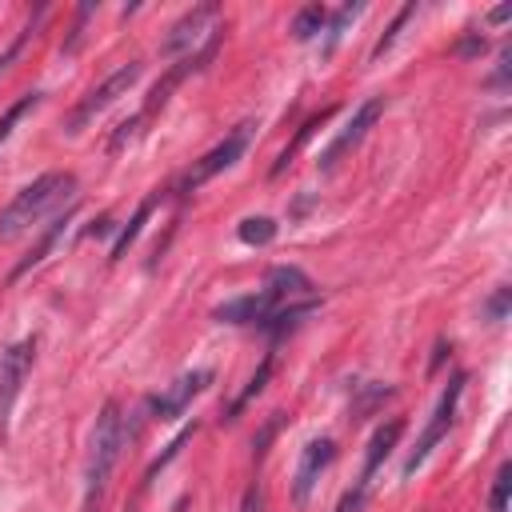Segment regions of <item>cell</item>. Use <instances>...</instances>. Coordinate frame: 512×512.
I'll return each instance as SVG.
<instances>
[{
    "mask_svg": "<svg viewBox=\"0 0 512 512\" xmlns=\"http://www.w3.org/2000/svg\"><path fill=\"white\" fill-rule=\"evenodd\" d=\"M76 192V176L72 172H44L36 176L28 188H20L12 196V204L0 212V240H16L28 228H36L48 212H56L64 200H72Z\"/></svg>",
    "mask_w": 512,
    "mask_h": 512,
    "instance_id": "cell-1",
    "label": "cell"
},
{
    "mask_svg": "<svg viewBox=\"0 0 512 512\" xmlns=\"http://www.w3.org/2000/svg\"><path fill=\"white\" fill-rule=\"evenodd\" d=\"M128 432H124V416H120V404L108 400L96 416V428H92V452H88V496H100L116 460H120V448H124Z\"/></svg>",
    "mask_w": 512,
    "mask_h": 512,
    "instance_id": "cell-2",
    "label": "cell"
},
{
    "mask_svg": "<svg viewBox=\"0 0 512 512\" xmlns=\"http://www.w3.org/2000/svg\"><path fill=\"white\" fill-rule=\"evenodd\" d=\"M248 136H252V124H240V128H232L216 148H208L200 160H192V168L180 176V184H176V192H196L200 184H208L216 172H224V168H232L240 156H244V148H248Z\"/></svg>",
    "mask_w": 512,
    "mask_h": 512,
    "instance_id": "cell-3",
    "label": "cell"
},
{
    "mask_svg": "<svg viewBox=\"0 0 512 512\" xmlns=\"http://www.w3.org/2000/svg\"><path fill=\"white\" fill-rule=\"evenodd\" d=\"M140 72H144V64H140V60H128V64H120L116 72H108V76H104V84H96V88L76 104V112L68 116V132H80V128H84L88 120H96L108 104H116V100H120V96L140 80Z\"/></svg>",
    "mask_w": 512,
    "mask_h": 512,
    "instance_id": "cell-4",
    "label": "cell"
},
{
    "mask_svg": "<svg viewBox=\"0 0 512 512\" xmlns=\"http://www.w3.org/2000/svg\"><path fill=\"white\" fill-rule=\"evenodd\" d=\"M460 392H464V376L456 372L452 380H448V388H444V396H440V404H436V412H432V420L424 424V432H420V440H416V448L408 452V460H404V476H412L424 460H428V452L448 436V428H452V420H456V404H460Z\"/></svg>",
    "mask_w": 512,
    "mask_h": 512,
    "instance_id": "cell-5",
    "label": "cell"
},
{
    "mask_svg": "<svg viewBox=\"0 0 512 512\" xmlns=\"http://www.w3.org/2000/svg\"><path fill=\"white\" fill-rule=\"evenodd\" d=\"M32 356H36V340H16L12 348L0 352V436L8 432V420H12V408H16V396L32 372Z\"/></svg>",
    "mask_w": 512,
    "mask_h": 512,
    "instance_id": "cell-6",
    "label": "cell"
},
{
    "mask_svg": "<svg viewBox=\"0 0 512 512\" xmlns=\"http://www.w3.org/2000/svg\"><path fill=\"white\" fill-rule=\"evenodd\" d=\"M380 112H384V96H368V100H364V104L352 112V120H348V124L336 132V140L324 148L320 168H336V160H340L348 148H356V144L364 140V132H368L376 120H380Z\"/></svg>",
    "mask_w": 512,
    "mask_h": 512,
    "instance_id": "cell-7",
    "label": "cell"
},
{
    "mask_svg": "<svg viewBox=\"0 0 512 512\" xmlns=\"http://www.w3.org/2000/svg\"><path fill=\"white\" fill-rule=\"evenodd\" d=\"M208 384H212V368H192V372H184L176 384H168L164 392H156V396L148 400V404H152V416L176 420V416L192 404V396H200Z\"/></svg>",
    "mask_w": 512,
    "mask_h": 512,
    "instance_id": "cell-8",
    "label": "cell"
},
{
    "mask_svg": "<svg viewBox=\"0 0 512 512\" xmlns=\"http://www.w3.org/2000/svg\"><path fill=\"white\" fill-rule=\"evenodd\" d=\"M332 460H336V444H332L328 436H316V440H308V444L300 448V464H296V476H292V496H296V504H308L316 480L324 476V468H328Z\"/></svg>",
    "mask_w": 512,
    "mask_h": 512,
    "instance_id": "cell-9",
    "label": "cell"
},
{
    "mask_svg": "<svg viewBox=\"0 0 512 512\" xmlns=\"http://www.w3.org/2000/svg\"><path fill=\"white\" fill-rule=\"evenodd\" d=\"M216 4H196L192 12H184L172 28H168V36H164V44H160V52L164 56H176V52H192L200 40H204V32H208V24L216 20Z\"/></svg>",
    "mask_w": 512,
    "mask_h": 512,
    "instance_id": "cell-10",
    "label": "cell"
},
{
    "mask_svg": "<svg viewBox=\"0 0 512 512\" xmlns=\"http://www.w3.org/2000/svg\"><path fill=\"white\" fill-rule=\"evenodd\" d=\"M276 308H280V300L272 292H252V296H240V300L220 304L216 308V320L220 324H264Z\"/></svg>",
    "mask_w": 512,
    "mask_h": 512,
    "instance_id": "cell-11",
    "label": "cell"
},
{
    "mask_svg": "<svg viewBox=\"0 0 512 512\" xmlns=\"http://www.w3.org/2000/svg\"><path fill=\"white\" fill-rule=\"evenodd\" d=\"M400 432H404V420H388V424H380V428L372 432V440H368V456H364V472H360V480H356V484H364V488H368L372 472H376V468L384 464V456L396 448Z\"/></svg>",
    "mask_w": 512,
    "mask_h": 512,
    "instance_id": "cell-12",
    "label": "cell"
},
{
    "mask_svg": "<svg viewBox=\"0 0 512 512\" xmlns=\"http://www.w3.org/2000/svg\"><path fill=\"white\" fill-rule=\"evenodd\" d=\"M264 292H272V296L284 304V300H292V296L312 292V280H308L300 268H292V264H276V268L268 272V280H264Z\"/></svg>",
    "mask_w": 512,
    "mask_h": 512,
    "instance_id": "cell-13",
    "label": "cell"
},
{
    "mask_svg": "<svg viewBox=\"0 0 512 512\" xmlns=\"http://www.w3.org/2000/svg\"><path fill=\"white\" fill-rule=\"evenodd\" d=\"M72 216H76V204H72V208H68L64 216H56V220L48 224V232H44V236L36 240V248H28V256H24V260H20L16 268H12V280H20V276H24L28 268H36V264H40V260H44V256L52 252V244H56V240L64 236V228H68V220H72Z\"/></svg>",
    "mask_w": 512,
    "mask_h": 512,
    "instance_id": "cell-14",
    "label": "cell"
},
{
    "mask_svg": "<svg viewBox=\"0 0 512 512\" xmlns=\"http://www.w3.org/2000/svg\"><path fill=\"white\" fill-rule=\"evenodd\" d=\"M236 236H240L244 244L260 248V244H268V240L276 236V220H272V216H244L240 228H236Z\"/></svg>",
    "mask_w": 512,
    "mask_h": 512,
    "instance_id": "cell-15",
    "label": "cell"
},
{
    "mask_svg": "<svg viewBox=\"0 0 512 512\" xmlns=\"http://www.w3.org/2000/svg\"><path fill=\"white\" fill-rule=\"evenodd\" d=\"M148 212H152V200H144L136 212H132V220L120 228V236H116V244H112V260H120L132 244H136V236H140V228H144V220H148Z\"/></svg>",
    "mask_w": 512,
    "mask_h": 512,
    "instance_id": "cell-16",
    "label": "cell"
},
{
    "mask_svg": "<svg viewBox=\"0 0 512 512\" xmlns=\"http://www.w3.org/2000/svg\"><path fill=\"white\" fill-rule=\"evenodd\" d=\"M268 376H272V356H264V360H260V368H256V372H252V380H248V388H244V392L232 400V408H228V416H224V420H236V412H240V408H244L252 396H260V392H264Z\"/></svg>",
    "mask_w": 512,
    "mask_h": 512,
    "instance_id": "cell-17",
    "label": "cell"
},
{
    "mask_svg": "<svg viewBox=\"0 0 512 512\" xmlns=\"http://www.w3.org/2000/svg\"><path fill=\"white\" fill-rule=\"evenodd\" d=\"M488 512H512V464H500L488 496Z\"/></svg>",
    "mask_w": 512,
    "mask_h": 512,
    "instance_id": "cell-18",
    "label": "cell"
},
{
    "mask_svg": "<svg viewBox=\"0 0 512 512\" xmlns=\"http://www.w3.org/2000/svg\"><path fill=\"white\" fill-rule=\"evenodd\" d=\"M320 28H324V8H320V4H308V8H300V12L292 16V36H296V40H312Z\"/></svg>",
    "mask_w": 512,
    "mask_h": 512,
    "instance_id": "cell-19",
    "label": "cell"
},
{
    "mask_svg": "<svg viewBox=\"0 0 512 512\" xmlns=\"http://www.w3.org/2000/svg\"><path fill=\"white\" fill-rule=\"evenodd\" d=\"M36 104H40V92H28V96H20V100H16V104H12V108L0 116V144L12 136V128H16V124H20V120H24V116L36 108Z\"/></svg>",
    "mask_w": 512,
    "mask_h": 512,
    "instance_id": "cell-20",
    "label": "cell"
},
{
    "mask_svg": "<svg viewBox=\"0 0 512 512\" xmlns=\"http://www.w3.org/2000/svg\"><path fill=\"white\" fill-rule=\"evenodd\" d=\"M360 12H364V4H344V8L332 16V24H328V48H324V52H332V48H336V40L344 36V28H348Z\"/></svg>",
    "mask_w": 512,
    "mask_h": 512,
    "instance_id": "cell-21",
    "label": "cell"
},
{
    "mask_svg": "<svg viewBox=\"0 0 512 512\" xmlns=\"http://www.w3.org/2000/svg\"><path fill=\"white\" fill-rule=\"evenodd\" d=\"M412 12H416V4H404V8L396 12V20H392V28H388V32H384V36L376 40V48H372V60H376V56H384V52H388V48L396 44V36H400V28H404V24L412 20Z\"/></svg>",
    "mask_w": 512,
    "mask_h": 512,
    "instance_id": "cell-22",
    "label": "cell"
},
{
    "mask_svg": "<svg viewBox=\"0 0 512 512\" xmlns=\"http://www.w3.org/2000/svg\"><path fill=\"white\" fill-rule=\"evenodd\" d=\"M364 484H352L344 496H340V504H336V512H360V504H364Z\"/></svg>",
    "mask_w": 512,
    "mask_h": 512,
    "instance_id": "cell-23",
    "label": "cell"
},
{
    "mask_svg": "<svg viewBox=\"0 0 512 512\" xmlns=\"http://www.w3.org/2000/svg\"><path fill=\"white\" fill-rule=\"evenodd\" d=\"M28 32H32V24H28V28H24V32H20V36H16L12 44H8V52L0 56V72H4V68H8V64L16 60V56H20V48H24V40H28Z\"/></svg>",
    "mask_w": 512,
    "mask_h": 512,
    "instance_id": "cell-24",
    "label": "cell"
},
{
    "mask_svg": "<svg viewBox=\"0 0 512 512\" xmlns=\"http://www.w3.org/2000/svg\"><path fill=\"white\" fill-rule=\"evenodd\" d=\"M504 308H508V288H500V292L492 296V304H488V316H492V320H500V316H504Z\"/></svg>",
    "mask_w": 512,
    "mask_h": 512,
    "instance_id": "cell-25",
    "label": "cell"
},
{
    "mask_svg": "<svg viewBox=\"0 0 512 512\" xmlns=\"http://www.w3.org/2000/svg\"><path fill=\"white\" fill-rule=\"evenodd\" d=\"M276 428H280V420H272V424H268V428H264V432H260V436H256V440H252V448H256V460H260V456H264V444H268V440H272V432H276Z\"/></svg>",
    "mask_w": 512,
    "mask_h": 512,
    "instance_id": "cell-26",
    "label": "cell"
},
{
    "mask_svg": "<svg viewBox=\"0 0 512 512\" xmlns=\"http://www.w3.org/2000/svg\"><path fill=\"white\" fill-rule=\"evenodd\" d=\"M260 500H264V496H260V488L252 484V488L244 492V504H240V512H260Z\"/></svg>",
    "mask_w": 512,
    "mask_h": 512,
    "instance_id": "cell-27",
    "label": "cell"
},
{
    "mask_svg": "<svg viewBox=\"0 0 512 512\" xmlns=\"http://www.w3.org/2000/svg\"><path fill=\"white\" fill-rule=\"evenodd\" d=\"M104 232H112V220H108V216H104V220L92 228V236H104Z\"/></svg>",
    "mask_w": 512,
    "mask_h": 512,
    "instance_id": "cell-28",
    "label": "cell"
}]
</instances>
